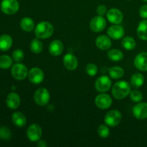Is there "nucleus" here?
Instances as JSON below:
<instances>
[{
	"mask_svg": "<svg viewBox=\"0 0 147 147\" xmlns=\"http://www.w3.org/2000/svg\"><path fill=\"white\" fill-rule=\"evenodd\" d=\"M131 93V85L125 80H120L112 88V94L116 99H123Z\"/></svg>",
	"mask_w": 147,
	"mask_h": 147,
	"instance_id": "obj_1",
	"label": "nucleus"
},
{
	"mask_svg": "<svg viewBox=\"0 0 147 147\" xmlns=\"http://www.w3.org/2000/svg\"><path fill=\"white\" fill-rule=\"evenodd\" d=\"M54 28L51 23L43 21L38 23L34 29V33L37 38L47 39L53 35Z\"/></svg>",
	"mask_w": 147,
	"mask_h": 147,
	"instance_id": "obj_2",
	"label": "nucleus"
},
{
	"mask_svg": "<svg viewBox=\"0 0 147 147\" xmlns=\"http://www.w3.org/2000/svg\"><path fill=\"white\" fill-rule=\"evenodd\" d=\"M122 115L118 110H111L108 112L104 118V121L106 125L111 127L118 126L121 121Z\"/></svg>",
	"mask_w": 147,
	"mask_h": 147,
	"instance_id": "obj_3",
	"label": "nucleus"
},
{
	"mask_svg": "<svg viewBox=\"0 0 147 147\" xmlns=\"http://www.w3.org/2000/svg\"><path fill=\"white\" fill-rule=\"evenodd\" d=\"M50 93L45 88L37 89L34 94V100L38 106H44L48 103L50 100Z\"/></svg>",
	"mask_w": 147,
	"mask_h": 147,
	"instance_id": "obj_4",
	"label": "nucleus"
},
{
	"mask_svg": "<svg viewBox=\"0 0 147 147\" xmlns=\"http://www.w3.org/2000/svg\"><path fill=\"white\" fill-rule=\"evenodd\" d=\"M11 73L14 79L17 80H22L28 76V70L24 64L17 63L11 67Z\"/></svg>",
	"mask_w": 147,
	"mask_h": 147,
	"instance_id": "obj_5",
	"label": "nucleus"
},
{
	"mask_svg": "<svg viewBox=\"0 0 147 147\" xmlns=\"http://www.w3.org/2000/svg\"><path fill=\"white\" fill-rule=\"evenodd\" d=\"M20 8L17 0H3L1 3V11L6 14L11 15L17 12Z\"/></svg>",
	"mask_w": 147,
	"mask_h": 147,
	"instance_id": "obj_6",
	"label": "nucleus"
},
{
	"mask_svg": "<svg viewBox=\"0 0 147 147\" xmlns=\"http://www.w3.org/2000/svg\"><path fill=\"white\" fill-rule=\"evenodd\" d=\"M111 87V80L106 76L99 77L95 83V88L96 90L100 93L108 91Z\"/></svg>",
	"mask_w": 147,
	"mask_h": 147,
	"instance_id": "obj_7",
	"label": "nucleus"
},
{
	"mask_svg": "<svg viewBox=\"0 0 147 147\" xmlns=\"http://www.w3.org/2000/svg\"><path fill=\"white\" fill-rule=\"evenodd\" d=\"M106 27V21L103 16H96L93 17L90 22V28L94 32H100Z\"/></svg>",
	"mask_w": 147,
	"mask_h": 147,
	"instance_id": "obj_8",
	"label": "nucleus"
},
{
	"mask_svg": "<svg viewBox=\"0 0 147 147\" xmlns=\"http://www.w3.org/2000/svg\"><path fill=\"white\" fill-rule=\"evenodd\" d=\"M27 136L31 142H38L42 136V129L37 123L30 125L27 131Z\"/></svg>",
	"mask_w": 147,
	"mask_h": 147,
	"instance_id": "obj_9",
	"label": "nucleus"
},
{
	"mask_svg": "<svg viewBox=\"0 0 147 147\" xmlns=\"http://www.w3.org/2000/svg\"><path fill=\"white\" fill-rule=\"evenodd\" d=\"M28 78L32 83L38 85L43 81L45 78L44 73L39 67H33L29 71Z\"/></svg>",
	"mask_w": 147,
	"mask_h": 147,
	"instance_id": "obj_10",
	"label": "nucleus"
},
{
	"mask_svg": "<svg viewBox=\"0 0 147 147\" xmlns=\"http://www.w3.org/2000/svg\"><path fill=\"white\" fill-rule=\"evenodd\" d=\"M133 114L136 119L139 120H144L147 119V103H138L133 108Z\"/></svg>",
	"mask_w": 147,
	"mask_h": 147,
	"instance_id": "obj_11",
	"label": "nucleus"
},
{
	"mask_svg": "<svg viewBox=\"0 0 147 147\" xmlns=\"http://www.w3.org/2000/svg\"><path fill=\"white\" fill-rule=\"evenodd\" d=\"M95 103L100 109H107L111 107L112 104V98L108 94L98 95L95 99Z\"/></svg>",
	"mask_w": 147,
	"mask_h": 147,
	"instance_id": "obj_12",
	"label": "nucleus"
},
{
	"mask_svg": "<svg viewBox=\"0 0 147 147\" xmlns=\"http://www.w3.org/2000/svg\"><path fill=\"white\" fill-rule=\"evenodd\" d=\"M106 17L110 22L115 24H119L121 23L123 19L121 11L116 8H112L109 9L106 13Z\"/></svg>",
	"mask_w": 147,
	"mask_h": 147,
	"instance_id": "obj_13",
	"label": "nucleus"
},
{
	"mask_svg": "<svg viewBox=\"0 0 147 147\" xmlns=\"http://www.w3.org/2000/svg\"><path fill=\"white\" fill-rule=\"evenodd\" d=\"M134 65L141 71H147V53H141L136 56Z\"/></svg>",
	"mask_w": 147,
	"mask_h": 147,
	"instance_id": "obj_14",
	"label": "nucleus"
},
{
	"mask_svg": "<svg viewBox=\"0 0 147 147\" xmlns=\"http://www.w3.org/2000/svg\"><path fill=\"white\" fill-rule=\"evenodd\" d=\"M63 64L66 69L69 70H74L78 67V60L74 55L67 53L63 57Z\"/></svg>",
	"mask_w": 147,
	"mask_h": 147,
	"instance_id": "obj_15",
	"label": "nucleus"
},
{
	"mask_svg": "<svg viewBox=\"0 0 147 147\" xmlns=\"http://www.w3.org/2000/svg\"><path fill=\"white\" fill-rule=\"evenodd\" d=\"M124 29L119 25L111 26L107 31L109 37L116 40L121 39L124 36Z\"/></svg>",
	"mask_w": 147,
	"mask_h": 147,
	"instance_id": "obj_16",
	"label": "nucleus"
},
{
	"mask_svg": "<svg viewBox=\"0 0 147 147\" xmlns=\"http://www.w3.org/2000/svg\"><path fill=\"white\" fill-rule=\"evenodd\" d=\"M6 104L11 110L17 109L20 105V98L17 93H10L6 98Z\"/></svg>",
	"mask_w": 147,
	"mask_h": 147,
	"instance_id": "obj_17",
	"label": "nucleus"
},
{
	"mask_svg": "<svg viewBox=\"0 0 147 147\" xmlns=\"http://www.w3.org/2000/svg\"><path fill=\"white\" fill-rule=\"evenodd\" d=\"M63 44L60 40H53L49 45V52L53 56H59L63 51Z\"/></svg>",
	"mask_w": 147,
	"mask_h": 147,
	"instance_id": "obj_18",
	"label": "nucleus"
},
{
	"mask_svg": "<svg viewBox=\"0 0 147 147\" xmlns=\"http://www.w3.org/2000/svg\"><path fill=\"white\" fill-rule=\"evenodd\" d=\"M96 45L101 50H109L111 47V40L106 35H100L96 40Z\"/></svg>",
	"mask_w": 147,
	"mask_h": 147,
	"instance_id": "obj_19",
	"label": "nucleus"
},
{
	"mask_svg": "<svg viewBox=\"0 0 147 147\" xmlns=\"http://www.w3.org/2000/svg\"><path fill=\"white\" fill-rule=\"evenodd\" d=\"M11 120L14 124L18 127H22L25 126L27 119L25 116L21 112H14L11 116Z\"/></svg>",
	"mask_w": 147,
	"mask_h": 147,
	"instance_id": "obj_20",
	"label": "nucleus"
},
{
	"mask_svg": "<svg viewBox=\"0 0 147 147\" xmlns=\"http://www.w3.org/2000/svg\"><path fill=\"white\" fill-rule=\"evenodd\" d=\"M12 45V38L8 34H3L0 36V50L1 51H7L9 50Z\"/></svg>",
	"mask_w": 147,
	"mask_h": 147,
	"instance_id": "obj_21",
	"label": "nucleus"
},
{
	"mask_svg": "<svg viewBox=\"0 0 147 147\" xmlns=\"http://www.w3.org/2000/svg\"><path fill=\"white\" fill-rule=\"evenodd\" d=\"M137 35L141 40H147V20H142L137 27Z\"/></svg>",
	"mask_w": 147,
	"mask_h": 147,
	"instance_id": "obj_22",
	"label": "nucleus"
},
{
	"mask_svg": "<svg viewBox=\"0 0 147 147\" xmlns=\"http://www.w3.org/2000/svg\"><path fill=\"white\" fill-rule=\"evenodd\" d=\"M20 27L24 31L30 32L34 30V21L30 17H24L23 19H22L21 22H20Z\"/></svg>",
	"mask_w": 147,
	"mask_h": 147,
	"instance_id": "obj_23",
	"label": "nucleus"
},
{
	"mask_svg": "<svg viewBox=\"0 0 147 147\" xmlns=\"http://www.w3.org/2000/svg\"><path fill=\"white\" fill-rule=\"evenodd\" d=\"M144 83V77L141 73H135L131 78V84L135 88L142 87Z\"/></svg>",
	"mask_w": 147,
	"mask_h": 147,
	"instance_id": "obj_24",
	"label": "nucleus"
},
{
	"mask_svg": "<svg viewBox=\"0 0 147 147\" xmlns=\"http://www.w3.org/2000/svg\"><path fill=\"white\" fill-rule=\"evenodd\" d=\"M108 57L112 61L119 62L123 58V54L118 49H112L108 53Z\"/></svg>",
	"mask_w": 147,
	"mask_h": 147,
	"instance_id": "obj_25",
	"label": "nucleus"
},
{
	"mask_svg": "<svg viewBox=\"0 0 147 147\" xmlns=\"http://www.w3.org/2000/svg\"><path fill=\"white\" fill-rule=\"evenodd\" d=\"M122 46L126 50H132L136 47V43L134 39L131 37H123L121 42Z\"/></svg>",
	"mask_w": 147,
	"mask_h": 147,
	"instance_id": "obj_26",
	"label": "nucleus"
},
{
	"mask_svg": "<svg viewBox=\"0 0 147 147\" xmlns=\"http://www.w3.org/2000/svg\"><path fill=\"white\" fill-rule=\"evenodd\" d=\"M109 76L113 79H119L122 78L124 75V70L123 68L120 67H113L109 68Z\"/></svg>",
	"mask_w": 147,
	"mask_h": 147,
	"instance_id": "obj_27",
	"label": "nucleus"
},
{
	"mask_svg": "<svg viewBox=\"0 0 147 147\" xmlns=\"http://www.w3.org/2000/svg\"><path fill=\"white\" fill-rule=\"evenodd\" d=\"M43 45L42 42L38 38L33 39L30 43V50L32 53L38 54L42 51Z\"/></svg>",
	"mask_w": 147,
	"mask_h": 147,
	"instance_id": "obj_28",
	"label": "nucleus"
},
{
	"mask_svg": "<svg viewBox=\"0 0 147 147\" xmlns=\"http://www.w3.org/2000/svg\"><path fill=\"white\" fill-rule=\"evenodd\" d=\"M12 65V60L11 57L8 55L0 56V68L1 69H8Z\"/></svg>",
	"mask_w": 147,
	"mask_h": 147,
	"instance_id": "obj_29",
	"label": "nucleus"
},
{
	"mask_svg": "<svg viewBox=\"0 0 147 147\" xmlns=\"http://www.w3.org/2000/svg\"><path fill=\"white\" fill-rule=\"evenodd\" d=\"M98 134L99 136L103 139L109 137V134H110V130H109V127L106 126V125H100L98 129Z\"/></svg>",
	"mask_w": 147,
	"mask_h": 147,
	"instance_id": "obj_30",
	"label": "nucleus"
},
{
	"mask_svg": "<svg viewBox=\"0 0 147 147\" xmlns=\"http://www.w3.org/2000/svg\"><path fill=\"white\" fill-rule=\"evenodd\" d=\"M130 98L135 103H139L143 100V94L139 90H134L131 91Z\"/></svg>",
	"mask_w": 147,
	"mask_h": 147,
	"instance_id": "obj_31",
	"label": "nucleus"
},
{
	"mask_svg": "<svg viewBox=\"0 0 147 147\" xmlns=\"http://www.w3.org/2000/svg\"><path fill=\"white\" fill-rule=\"evenodd\" d=\"M11 136V131L6 126H2L0 127V138L4 140H7L9 139Z\"/></svg>",
	"mask_w": 147,
	"mask_h": 147,
	"instance_id": "obj_32",
	"label": "nucleus"
},
{
	"mask_svg": "<svg viewBox=\"0 0 147 147\" xmlns=\"http://www.w3.org/2000/svg\"><path fill=\"white\" fill-rule=\"evenodd\" d=\"M12 57L17 63H20L24 59V53L21 49H17L12 53Z\"/></svg>",
	"mask_w": 147,
	"mask_h": 147,
	"instance_id": "obj_33",
	"label": "nucleus"
},
{
	"mask_svg": "<svg viewBox=\"0 0 147 147\" xmlns=\"http://www.w3.org/2000/svg\"><path fill=\"white\" fill-rule=\"evenodd\" d=\"M86 73H87L90 76H95L97 74L98 67L95 64L89 63V64H88L87 65H86Z\"/></svg>",
	"mask_w": 147,
	"mask_h": 147,
	"instance_id": "obj_34",
	"label": "nucleus"
},
{
	"mask_svg": "<svg viewBox=\"0 0 147 147\" xmlns=\"http://www.w3.org/2000/svg\"><path fill=\"white\" fill-rule=\"evenodd\" d=\"M96 11H97L98 15L103 16L107 13V8H106V7L105 5L101 4V5H99Z\"/></svg>",
	"mask_w": 147,
	"mask_h": 147,
	"instance_id": "obj_35",
	"label": "nucleus"
},
{
	"mask_svg": "<svg viewBox=\"0 0 147 147\" xmlns=\"http://www.w3.org/2000/svg\"><path fill=\"white\" fill-rule=\"evenodd\" d=\"M139 14L140 17L143 19H147V5H143L139 9Z\"/></svg>",
	"mask_w": 147,
	"mask_h": 147,
	"instance_id": "obj_36",
	"label": "nucleus"
},
{
	"mask_svg": "<svg viewBox=\"0 0 147 147\" xmlns=\"http://www.w3.org/2000/svg\"><path fill=\"white\" fill-rule=\"evenodd\" d=\"M37 146L39 147H47V144L45 141H40L37 142Z\"/></svg>",
	"mask_w": 147,
	"mask_h": 147,
	"instance_id": "obj_37",
	"label": "nucleus"
},
{
	"mask_svg": "<svg viewBox=\"0 0 147 147\" xmlns=\"http://www.w3.org/2000/svg\"><path fill=\"white\" fill-rule=\"evenodd\" d=\"M143 1H144V2H147V0H142Z\"/></svg>",
	"mask_w": 147,
	"mask_h": 147,
	"instance_id": "obj_38",
	"label": "nucleus"
},
{
	"mask_svg": "<svg viewBox=\"0 0 147 147\" xmlns=\"http://www.w3.org/2000/svg\"><path fill=\"white\" fill-rule=\"evenodd\" d=\"M128 1H131V0H128Z\"/></svg>",
	"mask_w": 147,
	"mask_h": 147,
	"instance_id": "obj_39",
	"label": "nucleus"
}]
</instances>
